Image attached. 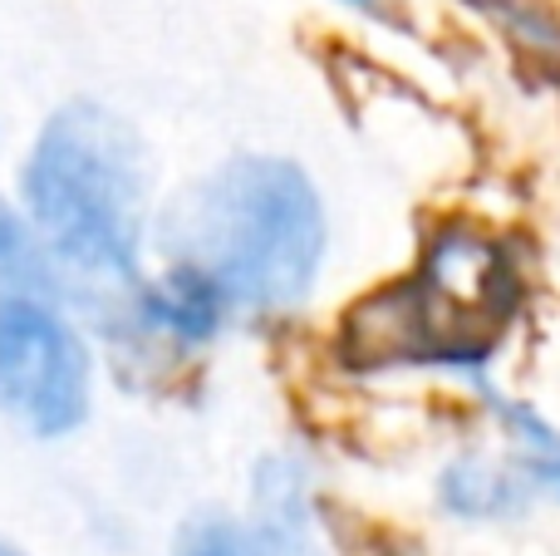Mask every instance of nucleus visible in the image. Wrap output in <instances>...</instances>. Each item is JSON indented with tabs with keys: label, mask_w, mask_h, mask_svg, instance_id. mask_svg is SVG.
Wrapping results in <instances>:
<instances>
[{
	"label": "nucleus",
	"mask_w": 560,
	"mask_h": 556,
	"mask_svg": "<svg viewBox=\"0 0 560 556\" xmlns=\"http://www.w3.org/2000/svg\"><path fill=\"white\" fill-rule=\"evenodd\" d=\"M477 15L506 49L516 69L560 94V5L556 0H457Z\"/></svg>",
	"instance_id": "obj_9"
},
{
	"label": "nucleus",
	"mask_w": 560,
	"mask_h": 556,
	"mask_svg": "<svg viewBox=\"0 0 560 556\" xmlns=\"http://www.w3.org/2000/svg\"><path fill=\"white\" fill-rule=\"evenodd\" d=\"M335 5L354 10V15H378V10H384V0H335Z\"/></svg>",
	"instance_id": "obj_13"
},
{
	"label": "nucleus",
	"mask_w": 560,
	"mask_h": 556,
	"mask_svg": "<svg viewBox=\"0 0 560 556\" xmlns=\"http://www.w3.org/2000/svg\"><path fill=\"white\" fill-rule=\"evenodd\" d=\"M477 394H482L487 419L502 433V453L526 478V488L536 493V502H560V424L536 404L497 394L492 384H482Z\"/></svg>",
	"instance_id": "obj_8"
},
{
	"label": "nucleus",
	"mask_w": 560,
	"mask_h": 556,
	"mask_svg": "<svg viewBox=\"0 0 560 556\" xmlns=\"http://www.w3.org/2000/svg\"><path fill=\"white\" fill-rule=\"evenodd\" d=\"M0 556H25L20 547H10V542H0Z\"/></svg>",
	"instance_id": "obj_14"
},
{
	"label": "nucleus",
	"mask_w": 560,
	"mask_h": 556,
	"mask_svg": "<svg viewBox=\"0 0 560 556\" xmlns=\"http://www.w3.org/2000/svg\"><path fill=\"white\" fill-rule=\"evenodd\" d=\"M94 409V345L65 296H0V414L69 439Z\"/></svg>",
	"instance_id": "obj_4"
},
{
	"label": "nucleus",
	"mask_w": 560,
	"mask_h": 556,
	"mask_svg": "<svg viewBox=\"0 0 560 556\" xmlns=\"http://www.w3.org/2000/svg\"><path fill=\"white\" fill-rule=\"evenodd\" d=\"M158 246L167 262L212 276L242 321H276L325 271V197L300 163L246 153L173 197L158 217Z\"/></svg>",
	"instance_id": "obj_3"
},
{
	"label": "nucleus",
	"mask_w": 560,
	"mask_h": 556,
	"mask_svg": "<svg viewBox=\"0 0 560 556\" xmlns=\"http://www.w3.org/2000/svg\"><path fill=\"white\" fill-rule=\"evenodd\" d=\"M325 532L335 542V556H428L408 532L354 512H325Z\"/></svg>",
	"instance_id": "obj_12"
},
{
	"label": "nucleus",
	"mask_w": 560,
	"mask_h": 556,
	"mask_svg": "<svg viewBox=\"0 0 560 556\" xmlns=\"http://www.w3.org/2000/svg\"><path fill=\"white\" fill-rule=\"evenodd\" d=\"M20 207L79 315H98L143 276L153 236L148 153L114 108L74 99L39 124L20 163Z\"/></svg>",
	"instance_id": "obj_2"
},
{
	"label": "nucleus",
	"mask_w": 560,
	"mask_h": 556,
	"mask_svg": "<svg viewBox=\"0 0 560 556\" xmlns=\"http://www.w3.org/2000/svg\"><path fill=\"white\" fill-rule=\"evenodd\" d=\"M177 556H280L252 522L222 518V512H207L192 518L177 537Z\"/></svg>",
	"instance_id": "obj_11"
},
{
	"label": "nucleus",
	"mask_w": 560,
	"mask_h": 556,
	"mask_svg": "<svg viewBox=\"0 0 560 556\" xmlns=\"http://www.w3.org/2000/svg\"><path fill=\"white\" fill-rule=\"evenodd\" d=\"M30 291L65 296V286H59V271L49 262L45 242L35 236V227H30L25 207L0 197V296H30Z\"/></svg>",
	"instance_id": "obj_10"
},
{
	"label": "nucleus",
	"mask_w": 560,
	"mask_h": 556,
	"mask_svg": "<svg viewBox=\"0 0 560 556\" xmlns=\"http://www.w3.org/2000/svg\"><path fill=\"white\" fill-rule=\"evenodd\" d=\"M89 321L104 335L118 370L163 380L167 370H183L187 360L212 350L242 315L207 271L163 256V271H143Z\"/></svg>",
	"instance_id": "obj_5"
},
{
	"label": "nucleus",
	"mask_w": 560,
	"mask_h": 556,
	"mask_svg": "<svg viewBox=\"0 0 560 556\" xmlns=\"http://www.w3.org/2000/svg\"><path fill=\"white\" fill-rule=\"evenodd\" d=\"M526 266L512 236L472 217H443L408 276L359 296L335 331L339 370L447 374L482 390L506 335L526 315Z\"/></svg>",
	"instance_id": "obj_1"
},
{
	"label": "nucleus",
	"mask_w": 560,
	"mask_h": 556,
	"mask_svg": "<svg viewBox=\"0 0 560 556\" xmlns=\"http://www.w3.org/2000/svg\"><path fill=\"white\" fill-rule=\"evenodd\" d=\"M252 512H256L252 528L280 556L305 552L310 537L319 532V522H325V508L315 498V478H310L305 459H295V453H266L252 478Z\"/></svg>",
	"instance_id": "obj_7"
},
{
	"label": "nucleus",
	"mask_w": 560,
	"mask_h": 556,
	"mask_svg": "<svg viewBox=\"0 0 560 556\" xmlns=\"http://www.w3.org/2000/svg\"><path fill=\"white\" fill-rule=\"evenodd\" d=\"M438 508L457 522H512L522 512H532L536 493L526 488V478L512 468L506 453H482L467 449L438 468Z\"/></svg>",
	"instance_id": "obj_6"
}]
</instances>
